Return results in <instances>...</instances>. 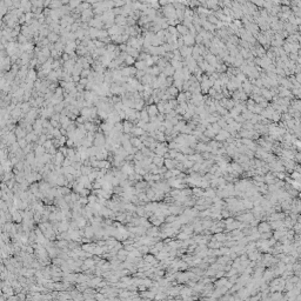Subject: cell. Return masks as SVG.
Returning <instances> with one entry per match:
<instances>
[{"mask_svg":"<svg viewBox=\"0 0 301 301\" xmlns=\"http://www.w3.org/2000/svg\"><path fill=\"white\" fill-rule=\"evenodd\" d=\"M106 142H107V138L105 137V134L102 133V131L99 128V131L96 132L95 138H94V146L101 148V147L106 146Z\"/></svg>","mask_w":301,"mask_h":301,"instance_id":"cell-1","label":"cell"},{"mask_svg":"<svg viewBox=\"0 0 301 301\" xmlns=\"http://www.w3.org/2000/svg\"><path fill=\"white\" fill-rule=\"evenodd\" d=\"M148 114H150V118L153 119V118H157L158 116V107H157V105H147V107H146Z\"/></svg>","mask_w":301,"mask_h":301,"instance_id":"cell-2","label":"cell"},{"mask_svg":"<svg viewBox=\"0 0 301 301\" xmlns=\"http://www.w3.org/2000/svg\"><path fill=\"white\" fill-rule=\"evenodd\" d=\"M14 133L17 135V138L18 140H20V139H25L27 137V132L21 127V126H15V130H14Z\"/></svg>","mask_w":301,"mask_h":301,"instance_id":"cell-3","label":"cell"},{"mask_svg":"<svg viewBox=\"0 0 301 301\" xmlns=\"http://www.w3.org/2000/svg\"><path fill=\"white\" fill-rule=\"evenodd\" d=\"M131 144H132V146L134 147V148H137V150H139V151H141L145 146H144V144H142V141L140 140V138H137V137H132L131 138Z\"/></svg>","mask_w":301,"mask_h":301,"instance_id":"cell-4","label":"cell"},{"mask_svg":"<svg viewBox=\"0 0 301 301\" xmlns=\"http://www.w3.org/2000/svg\"><path fill=\"white\" fill-rule=\"evenodd\" d=\"M115 25H116V26H120V27L127 26V17H124V15H116V17H115Z\"/></svg>","mask_w":301,"mask_h":301,"instance_id":"cell-5","label":"cell"},{"mask_svg":"<svg viewBox=\"0 0 301 301\" xmlns=\"http://www.w3.org/2000/svg\"><path fill=\"white\" fill-rule=\"evenodd\" d=\"M53 159H54V165H55V166H60V165H62V163H64V161H65L66 157H65V155H64L61 152H59V151H58L56 155H55V157H54Z\"/></svg>","mask_w":301,"mask_h":301,"instance_id":"cell-6","label":"cell"},{"mask_svg":"<svg viewBox=\"0 0 301 301\" xmlns=\"http://www.w3.org/2000/svg\"><path fill=\"white\" fill-rule=\"evenodd\" d=\"M124 133L125 134H131L133 128H134V126H133V122L128 121V120H125L124 122Z\"/></svg>","mask_w":301,"mask_h":301,"instance_id":"cell-7","label":"cell"},{"mask_svg":"<svg viewBox=\"0 0 301 301\" xmlns=\"http://www.w3.org/2000/svg\"><path fill=\"white\" fill-rule=\"evenodd\" d=\"M147 132L145 131V130H142V128H139V127H137V126H135V127L133 128V131H132V133H131V135L132 137H137V138H140V137H142L144 134H146Z\"/></svg>","mask_w":301,"mask_h":301,"instance_id":"cell-8","label":"cell"},{"mask_svg":"<svg viewBox=\"0 0 301 301\" xmlns=\"http://www.w3.org/2000/svg\"><path fill=\"white\" fill-rule=\"evenodd\" d=\"M154 152H155L157 155L161 157V155H163L165 153L167 152V148L165 147V144H158V146H157V148L154 150Z\"/></svg>","mask_w":301,"mask_h":301,"instance_id":"cell-9","label":"cell"},{"mask_svg":"<svg viewBox=\"0 0 301 301\" xmlns=\"http://www.w3.org/2000/svg\"><path fill=\"white\" fill-rule=\"evenodd\" d=\"M60 35L59 34H56V33H54V32H51L50 34H48V37H47V39L48 40H50V43L51 44H56L58 41H60Z\"/></svg>","mask_w":301,"mask_h":301,"instance_id":"cell-10","label":"cell"},{"mask_svg":"<svg viewBox=\"0 0 301 301\" xmlns=\"http://www.w3.org/2000/svg\"><path fill=\"white\" fill-rule=\"evenodd\" d=\"M98 34H99V30L94 27H90L88 30V37L91 38V40H96L98 39Z\"/></svg>","mask_w":301,"mask_h":301,"instance_id":"cell-11","label":"cell"},{"mask_svg":"<svg viewBox=\"0 0 301 301\" xmlns=\"http://www.w3.org/2000/svg\"><path fill=\"white\" fill-rule=\"evenodd\" d=\"M26 80H30V81L35 82L38 80V72H37V70H30V72H28V75L26 78Z\"/></svg>","mask_w":301,"mask_h":301,"instance_id":"cell-12","label":"cell"},{"mask_svg":"<svg viewBox=\"0 0 301 301\" xmlns=\"http://www.w3.org/2000/svg\"><path fill=\"white\" fill-rule=\"evenodd\" d=\"M126 52H127V54H128V55L133 56L134 59H138V58H139V54H140V52H139V51H137V50H135V48H133V47H130V46H127V50H126Z\"/></svg>","mask_w":301,"mask_h":301,"instance_id":"cell-13","label":"cell"},{"mask_svg":"<svg viewBox=\"0 0 301 301\" xmlns=\"http://www.w3.org/2000/svg\"><path fill=\"white\" fill-rule=\"evenodd\" d=\"M140 120H142V121H145L146 124H148L150 121H151V118H150V114H148V112H147V110L146 108H144L141 112H140Z\"/></svg>","mask_w":301,"mask_h":301,"instance_id":"cell-14","label":"cell"},{"mask_svg":"<svg viewBox=\"0 0 301 301\" xmlns=\"http://www.w3.org/2000/svg\"><path fill=\"white\" fill-rule=\"evenodd\" d=\"M134 67L138 71H146V68H147L148 66H147L146 61H137V62H135V65H134Z\"/></svg>","mask_w":301,"mask_h":301,"instance_id":"cell-15","label":"cell"},{"mask_svg":"<svg viewBox=\"0 0 301 301\" xmlns=\"http://www.w3.org/2000/svg\"><path fill=\"white\" fill-rule=\"evenodd\" d=\"M163 12H165V14H166V17H168V18L174 17V9H173L172 5H168L167 7H165L163 8Z\"/></svg>","mask_w":301,"mask_h":301,"instance_id":"cell-16","label":"cell"},{"mask_svg":"<svg viewBox=\"0 0 301 301\" xmlns=\"http://www.w3.org/2000/svg\"><path fill=\"white\" fill-rule=\"evenodd\" d=\"M64 6V3L61 1H51V5H50V9H59Z\"/></svg>","mask_w":301,"mask_h":301,"instance_id":"cell-17","label":"cell"},{"mask_svg":"<svg viewBox=\"0 0 301 301\" xmlns=\"http://www.w3.org/2000/svg\"><path fill=\"white\" fill-rule=\"evenodd\" d=\"M144 106H145V100L141 99V100H139V101L135 102L134 110H135V111H138V112H141V111L144 110Z\"/></svg>","mask_w":301,"mask_h":301,"instance_id":"cell-18","label":"cell"},{"mask_svg":"<svg viewBox=\"0 0 301 301\" xmlns=\"http://www.w3.org/2000/svg\"><path fill=\"white\" fill-rule=\"evenodd\" d=\"M60 80H61V81H65V82H72V81H73L71 74H70V73H67V72H64V73H62L61 79H60Z\"/></svg>","mask_w":301,"mask_h":301,"instance_id":"cell-19","label":"cell"},{"mask_svg":"<svg viewBox=\"0 0 301 301\" xmlns=\"http://www.w3.org/2000/svg\"><path fill=\"white\" fill-rule=\"evenodd\" d=\"M135 59L133 56H131V55H127L126 56V59H125V64L127 65V66H132V65H135Z\"/></svg>","mask_w":301,"mask_h":301,"instance_id":"cell-20","label":"cell"},{"mask_svg":"<svg viewBox=\"0 0 301 301\" xmlns=\"http://www.w3.org/2000/svg\"><path fill=\"white\" fill-rule=\"evenodd\" d=\"M116 48H118V46H116L115 44H108V45H106V51H107V53H113Z\"/></svg>","mask_w":301,"mask_h":301,"instance_id":"cell-21","label":"cell"},{"mask_svg":"<svg viewBox=\"0 0 301 301\" xmlns=\"http://www.w3.org/2000/svg\"><path fill=\"white\" fill-rule=\"evenodd\" d=\"M91 72H92V70H82L81 74H80V78H81V79H87V78L91 75Z\"/></svg>","mask_w":301,"mask_h":301,"instance_id":"cell-22","label":"cell"},{"mask_svg":"<svg viewBox=\"0 0 301 301\" xmlns=\"http://www.w3.org/2000/svg\"><path fill=\"white\" fill-rule=\"evenodd\" d=\"M162 71H163L165 75H172L173 74V68H172V66H169V65H167Z\"/></svg>","mask_w":301,"mask_h":301,"instance_id":"cell-23","label":"cell"},{"mask_svg":"<svg viewBox=\"0 0 301 301\" xmlns=\"http://www.w3.org/2000/svg\"><path fill=\"white\" fill-rule=\"evenodd\" d=\"M122 173H126V174L133 173V167L130 166V165H125V166L122 167Z\"/></svg>","mask_w":301,"mask_h":301,"instance_id":"cell-24","label":"cell"},{"mask_svg":"<svg viewBox=\"0 0 301 301\" xmlns=\"http://www.w3.org/2000/svg\"><path fill=\"white\" fill-rule=\"evenodd\" d=\"M18 144H19V146H20L21 150H25L27 147V145L28 142L26 141V139H20V140H18Z\"/></svg>","mask_w":301,"mask_h":301,"instance_id":"cell-25","label":"cell"},{"mask_svg":"<svg viewBox=\"0 0 301 301\" xmlns=\"http://www.w3.org/2000/svg\"><path fill=\"white\" fill-rule=\"evenodd\" d=\"M157 107H158V111L162 114V113H165V102L163 101H160L159 104H157Z\"/></svg>","mask_w":301,"mask_h":301,"instance_id":"cell-26","label":"cell"},{"mask_svg":"<svg viewBox=\"0 0 301 301\" xmlns=\"http://www.w3.org/2000/svg\"><path fill=\"white\" fill-rule=\"evenodd\" d=\"M162 158L161 157H159V155H155V157L153 158V162H154V165H161L162 163Z\"/></svg>","mask_w":301,"mask_h":301,"instance_id":"cell-27","label":"cell"},{"mask_svg":"<svg viewBox=\"0 0 301 301\" xmlns=\"http://www.w3.org/2000/svg\"><path fill=\"white\" fill-rule=\"evenodd\" d=\"M81 172H82V174H90V173H92V168L91 167H86L84 165V166L81 167Z\"/></svg>","mask_w":301,"mask_h":301,"instance_id":"cell-28","label":"cell"},{"mask_svg":"<svg viewBox=\"0 0 301 301\" xmlns=\"http://www.w3.org/2000/svg\"><path fill=\"white\" fill-rule=\"evenodd\" d=\"M178 31L180 32V33H187V30H186V27L185 26H178Z\"/></svg>","mask_w":301,"mask_h":301,"instance_id":"cell-29","label":"cell"},{"mask_svg":"<svg viewBox=\"0 0 301 301\" xmlns=\"http://www.w3.org/2000/svg\"><path fill=\"white\" fill-rule=\"evenodd\" d=\"M172 65H173V67H175V68L180 66V64H179L177 60H172Z\"/></svg>","mask_w":301,"mask_h":301,"instance_id":"cell-30","label":"cell"}]
</instances>
